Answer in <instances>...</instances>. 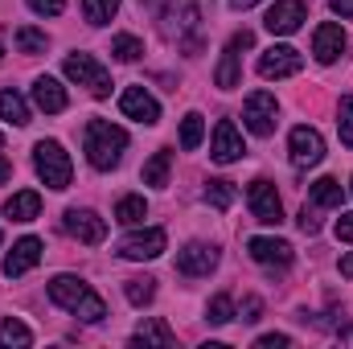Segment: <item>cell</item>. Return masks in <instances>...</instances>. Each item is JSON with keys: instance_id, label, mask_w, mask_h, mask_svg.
Segmentation results:
<instances>
[{"instance_id": "cell-23", "label": "cell", "mask_w": 353, "mask_h": 349, "mask_svg": "<svg viewBox=\"0 0 353 349\" xmlns=\"http://www.w3.org/2000/svg\"><path fill=\"white\" fill-rule=\"evenodd\" d=\"M0 119L25 128V123H29V103H25L17 90H0Z\"/></svg>"}, {"instance_id": "cell-43", "label": "cell", "mask_w": 353, "mask_h": 349, "mask_svg": "<svg viewBox=\"0 0 353 349\" xmlns=\"http://www.w3.org/2000/svg\"><path fill=\"white\" fill-rule=\"evenodd\" d=\"M251 4H259V0H230V8H251Z\"/></svg>"}, {"instance_id": "cell-30", "label": "cell", "mask_w": 353, "mask_h": 349, "mask_svg": "<svg viewBox=\"0 0 353 349\" xmlns=\"http://www.w3.org/2000/svg\"><path fill=\"white\" fill-rule=\"evenodd\" d=\"M111 54H115L119 62H136V58L144 54V41H140V37H132V33H119V37L111 41Z\"/></svg>"}, {"instance_id": "cell-41", "label": "cell", "mask_w": 353, "mask_h": 349, "mask_svg": "<svg viewBox=\"0 0 353 349\" xmlns=\"http://www.w3.org/2000/svg\"><path fill=\"white\" fill-rule=\"evenodd\" d=\"M8 177H12V165H8V161H4V157H0V185H4V181H8Z\"/></svg>"}, {"instance_id": "cell-21", "label": "cell", "mask_w": 353, "mask_h": 349, "mask_svg": "<svg viewBox=\"0 0 353 349\" xmlns=\"http://www.w3.org/2000/svg\"><path fill=\"white\" fill-rule=\"evenodd\" d=\"M132 346H165V349H169V346H176V337H173V329H169L165 321H157V317H152V321H144V325L136 329Z\"/></svg>"}, {"instance_id": "cell-12", "label": "cell", "mask_w": 353, "mask_h": 349, "mask_svg": "<svg viewBox=\"0 0 353 349\" xmlns=\"http://www.w3.org/2000/svg\"><path fill=\"white\" fill-rule=\"evenodd\" d=\"M165 243H169V235L161 230V226H152V230H136V235H128L123 243H119V255L123 259H157L161 251H165Z\"/></svg>"}, {"instance_id": "cell-27", "label": "cell", "mask_w": 353, "mask_h": 349, "mask_svg": "<svg viewBox=\"0 0 353 349\" xmlns=\"http://www.w3.org/2000/svg\"><path fill=\"white\" fill-rule=\"evenodd\" d=\"M123 296H128L136 308H144V304H152V296H157V279H148V275L123 279Z\"/></svg>"}, {"instance_id": "cell-6", "label": "cell", "mask_w": 353, "mask_h": 349, "mask_svg": "<svg viewBox=\"0 0 353 349\" xmlns=\"http://www.w3.org/2000/svg\"><path fill=\"white\" fill-rule=\"evenodd\" d=\"M275 115H279V107H275V94H271V90H255V94L243 103V123H247V132H255V136H271V132H275Z\"/></svg>"}, {"instance_id": "cell-44", "label": "cell", "mask_w": 353, "mask_h": 349, "mask_svg": "<svg viewBox=\"0 0 353 349\" xmlns=\"http://www.w3.org/2000/svg\"><path fill=\"white\" fill-rule=\"evenodd\" d=\"M0 54H4V50H0Z\"/></svg>"}, {"instance_id": "cell-18", "label": "cell", "mask_w": 353, "mask_h": 349, "mask_svg": "<svg viewBox=\"0 0 353 349\" xmlns=\"http://www.w3.org/2000/svg\"><path fill=\"white\" fill-rule=\"evenodd\" d=\"M247 255L255 263H263V267H288L292 263V243H283V239H251Z\"/></svg>"}, {"instance_id": "cell-5", "label": "cell", "mask_w": 353, "mask_h": 349, "mask_svg": "<svg viewBox=\"0 0 353 349\" xmlns=\"http://www.w3.org/2000/svg\"><path fill=\"white\" fill-rule=\"evenodd\" d=\"M247 201H251L255 222H263V226H279L283 222V201H279V193H275V185L267 177H255L247 185Z\"/></svg>"}, {"instance_id": "cell-15", "label": "cell", "mask_w": 353, "mask_h": 349, "mask_svg": "<svg viewBox=\"0 0 353 349\" xmlns=\"http://www.w3.org/2000/svg\"><path fill=\"white\" fill-rule=\"evenodd\" d=\"M243 152H247V148H243V136H239V128H234L230 119H222V123L214 128V144H210V157H214L218 165H234Z\"/></svg>"}, {"instance_id": "cell-20", "label": "cell", "mask_w": 353, "mask_h": 349, "mask_svg": "<svg viewBox=\"0 0 353 349\" xmlns=\"http://www.w3.org/2000/svg\"><path fill=\"white\" fill-rule=\"evenodd\" d=\"M37 214H41V193H33V189H21L4 201V218H12V222H33Z\"/></svg>"}, {"instance_id": "cell-11", "label": "cell", "mask_w": 353, "mask_h": 349, "mask_svg": "<svg viewBox=\"0 0 353 349\" xmlns=\"http://www.w3.org/2000/svg\"><path fill=\"white\" fill-rule=\"evenodd\" d=\"M300 66H304V58L292 46H271L263 58H259V74H263L267 83L271 79H292V74H300Z\"/></svg>"}, {"instance_id": "cell-33", "label": "cell", "mask_w": 353, "mask_h": 349, "mask_svg": "<svg viewBox=\"0 0 353 349\" xmlns=\"http://www.w3.org/2000/svg\"><path fill=\"white\" fill-rule=\"evenodd\" d=\"M205 321L210 325H226V321H234V300L222 292V296H214L210 300V308H205Z\"/></svg>"}, {"instance_id": "cell-39", "label": "cell", "mask_w": 353, "mask_h": 349, "mask_svg": "<svg viewBox=\"0 0 353 349\" xmlns=\"http://www.w3.org/2000/svg\"><path fill=\"white\" fill-rule=\"evenodd\" d=\"M337 239L341 243H353V214H341L337 218Z\"/></svg>"}, {"instance_id": "cell-32", "label": "cell", "mask_w": 353, "mask_h": 349, "mask_svg": "<svg viewBox=\"0 0 353 349\" xmlns=\"http://www.w3.org/2000/svg\"><path fill=\"white\" fill-rule=\"evenodd\" d=\"M205 201H210L214 210H230V201H234V185H230V181H210V185H205Z\"/></svg>"}, {"instance_id": "cell-13", "label": "cell", "mask_w": 353, "mask_h": 349, "mask_svg": "<svg viewBox=\"0 0 353 349\" xmlns=\"http://www.w3.org/2000/svg\"><path fill=\"white\" fill-rule=\"evenodd\" d=\"M119 111H123L128 119H136V123H148V128L161 119V103H157L144 87H128L123 90V94H119Z\"/></svg>"}, {"instance_id": "cell-26", "label": "cell", "mask_w": 353, "mask_h": 349, "mask_svg": "<svg viewBox=\"0 0 353 349\" xmlns=\"http://www.w3.org/2000/svg\"><path fill=\"white\" fill-rule=\"evenodd\" d=\"M33 341V333H29V325H21V321H12V317H4L0 321V349H25Z\"/></svg>"}, {"instance_id": "cell-10", "label": "cell", "mask_w": 353, "mask_h": 349, "mask_svg": "<svg viewBox=\"0 0 353 349\" xmlns=\"http://www.w3.org/2000/svg\"><path fill=\"white\" fill-rule=\"evenodd\" d=\"M288 148H292V165H296V169H312V165H321V157H325V140H321V132L308 128V123H300V128L292 132Z\"/></svg>"}, {"instance_id": "cell-17", "label": "cell", "mask_w": 353, "mask_h": 349, "mask_svg": "<svg viewBox=\"0 0 353 349\" xmlns=\"http://www.w3.org/2000/svg\"><path fill=\"white\" fill-rule=\"evenodd\" d=\"M37 259H41V239H21V243H12V251L4 255V275L8 279H17V275H25L29 267H37Z\"/></svg>"}, {"instance_id": "cell-42", "label": "cell", "mask_w": 353, "mask_h": 349, "mask_svg": "<svg viewBox=\"0 0 353 349\" xmlns=\"http://www.w3.org/2000/svg\"><path fill=\"white\" fill-rule=\"evenodd\" d=\"M341 275H353V251L345 255V259H341Z\"/></svg>"}, {"instance_id": "cell-19", "label": "cell", "mask_w": 353, "mask_h": 349, "mask_svg": "<svg viewBox=\"0 0 353 349\" xmlns=\"http://www.w3.org/2000/svg\"><path fill=\"white\" fill-rule=\"evenodd\" d=\"M33 103H37L46 115H58V111H66V87H62L58 79L41 74V79L33 83Z\"/></svg>"}, {"instance_id": "cell-14", "label": "cell", "mask_w": 353, "mask_h": 349, "mask_svg": "<svg viewBox=\"0 0 353 349\" xmlns=\"http://www.w3.org/2000/svg\"><path fill=\"white\" fill-rule=\"evenodd\" d=\"M341 50H345V29H341L337 21L316 25V33H312V54H316V62L329 66V62L341 58Z\"/></svg>"}, {"instance_id": "cell-16", "label": "cell", "mask_w": 353, "mask_h": 349, "mask_svg": "<svg viewBox=\"0 0 353 349\" xmlns=\"http://www.w3.org/2000/svg\"><path fill=\"white\" fill-rule=\"evenodd\" d=\"M218 267V251L205 243H189L185 251H176V271L181 275H210Z\"/></svg>"}, {"instance_id": "cell-40", "label": "cell", "mask_w": 353, "mask_h": 349, "mask_svg": "<svg viewBox=\"0 0 353 349\" xmlns=\"http://www.w3.org/2000/svg\"><path fill=\"white\" fill-rule=\"evenodd\" d=\"M329 8H333L337 17H353V0H329Z\"/></svg>"}, {"instance_id": "cell-46", "label": "cell", "mask_w": 353, "mask_h": 349, "mask_svg": "<svg viewBox=\"0 0 353 349\" xmlns=\"http://www.w3.org/2000/svg\"><path fill=\"white\" fill-rule=\"evenodd\" d=\"M350 185H353V181H350Z\"/></svg>"}, {"instance_id": "cell-22", "label": "cell", "mask_w": 353, "mask_h": 349, "mask_svg": "<svg viewBox=\"0 0 353 349\" xmlns=\"http://www.w3.org/2000/svg\"><path fill=\"white\" fill-rule=\"evenodd\" d=\"M144 218H148V201H144L140 193L119 197V206H115V222H123V226H140Z\"/></svg>"}, {"instance_id": "cell-8", "label": "cell", "mask_w": 353, "mask_h": 349, "mask_svg": "<svg viewBox=\"0 0 353 349\" xmlns=\"http://www.w3.org/2000/svg\"><path fill=\"white\" fill-rule=\"evenodd\" d=\"M304 21H308V8H304V0H275V4L267 8V17H263L267 33H275V37H288V33H296Z\"/></svg>"}, {"instance_id": "cell-3", "label": "cell", "mask_w": 353, "mask_h": 349, "mask_svg": "<svg viewBox=\"0 0 353 349\" xmlns=\"http://www.w3.org/2000/svg\"><path fill=\"white\" fill-rule=\"evenodd\" d=\"M33 169H37V177H41L50 189H66L70 177H74V165H70V157H66V148H62L58 140H41V144L33 148Z\"/></svg>"}, {"instance_id": "cell-9", "label": "cell", "mask_w": 353, "mask_h": 349, "mask_svg": "<svg viewBox=\"0 0 353 349\" xmlns=\"http://www.w3.org/2000/svg\"><path fill=\"white\" fill-rule=\"evenodd\" d=\"M255 46V33L251 29H243V33H234L230 37V46H226V54H222V62H218V74H214V83L222 90H234L243 83V70H239V50H251Z\"/></svg>"}, {"instance_id": "cell-2", "label": "cell", "mask_w": 353, "mask_h": 349, "mask_svg": "<svg viewBox=\"0 0 353 349\" xmlns=\"http://www.w3.org/2000/svg\"><path fill=\"white\" fill-rule=\"evenodd\" d=\"M83 144H87V161L94 169H115L123 161V148H128V132L107 123V119H90L87 132H83Z\"/></svg>"}, {"instance_id": "cell-4", "label": "cell", "mask_w": 353, "mask_h": 349, "mask_svg": "<svg viewBox=\"0 0 353 349\" xmlns=\"http://www.w3.org/2000/svg\"><path fill=\"white\" fill-rule=\"evenodd\" d=\"M62 70H66V79H70V83L87 87L94 99H107V94H111V74H107V70H103L90 54H70Z\"/></svg>"}, {"instance_id": "cell-29", "label": "cell", "mask_w": 353, "mask_h": 349, "mask_svg": "<svg viewBox=\"0 0 353 349\" xmlns=\"http://www.w3.org/2000/svg\"><path fill=\"white\" fill-rule=\"evenodd\" d=\"M83 12H87L90 25H107L119 12V0H83Z\"/></svg>"}, {"instance_id": "cell-38", "label": "cell", "mask_w": 353, "mask_h": 349, "mask_svg": "<svg viewBox=\"0 0 353 349\" xmlns=\"http://www.w3.org/2000/svg\"><path fill=\"white\" fill-rule=\"evenodd\" d=\"M259 312H263V300H259V296H247V304H243V321H247V325H255V321H259Z\"/></svg>"}, {"instance_id": "cell-35", "label": "cell", "mask_w": 353, "mask_h": 349, "mask_svg": "<svg viewBox=\"0 0 353 349\" xmlns=\"http://www.w3.org/2000/svg\"><path fill=\"white\" fill-rule=\"evenodd\" d=\"M37 17H62V8H66V0H25Z\"/></svg>"}, {"instance_id": "cell-34", "label": "cell", "mask_w": 353, "mask_h": 349, "mask_svg": "<svg viewBox=\"0 0 353 349\" xmlns=\"http://www.w3.org/2000/svg\"><path fill=\"white\" fill-rule=\"evenodd\" d=\"M337 132H341V144L353 148V94L341 99V111H337Z\"/></svg>"}, {"instance_id": "cell-31", "label": "cell", "mask_w": 353, "mask_h": 349, "mask_svg": "<svg viewBox=\"0 0 353 349\" xmlns=\"http://www.w3.org/2000/svg\"><path fill=\"white\" fill-rule=\"evenodd\" d=\"M46 46H50V41H46L41 29H29V25L17 29V50H21V54H46Z\"/></svg>"}, {"instance_id": "cell-24", "label": "cell", "mask_w": 353, "mask_h": 349, "mask_svg": "<svg viewBox=\"0 0 353 349\" xmlns=\"http://www.w3.org/2000/svg\"><path fill=\"white\" fill-rule=\"evenodd\" d=\"M341 197H345L341 181H333V177H321V181H312V206L337 210V206H341Z\"/></svg>"}, {"instance_id": "cell-7", "label": "cell", "mask_w": 353, "mask_h": 349, "mask_svg": "<svg viewBox=\"0 0 353 349\" xmlns=\"http://www.w3.org/2000/svg\"><path fill=\"white\" fill-rule=\"evenodd\" d=\"M62 230H66L70 239L87 243V247H99V243L107 239V222H103L94 210H66V214H62Z\"/></svg>"}, {"instance_id": "cell-36", "label": "cell", "mask_w": 353, "mask_h": 349, "mask_svg": "<svg viewBox=\"0 0 353 349\" xmlns=\"http://www.w3.org/2000/svg\"><path fill=\"white\" fill-rule=\"evenodd\" d=\"M288 346H292V337H288V333H267V337L255 341V349H288Z\"/></svg>"}, {"instance_id": "cell-25", "label": "cell", "mask_w": 353, "mask_h": 349, "mask_svg": "<svg viewBox=\"0 0 353 349\" xmlns=\"http://www.w3.org/2000/svg\"><path fill=\"white\" fill-rule=\"evenodd\" d=\"M169 169H173V152L169 148H161V152H152V161L144 165V185H169Z\"/></svg>"}, {"instance_id": "cell-37", "label": "cell", "mask_w": 353, "mask_h": 349, "mask_svg": "<svg viewBox=\"0 0 353 349\" xmlns=\"http://www.w3.org/2000/svg\"><path fill=\"white\" fill-rule=\"evenodd\" d=\"M296 222H300V230H304V235H316V230H321V218H316V210H308V206L300 210V218H296Z\"/></svg>"}, {"instance_id": "cell-45", "label": "cell", "mask_w": 353, "mask_h": 349, "mask_svg": "<svg viewBox=\"0 0 353 349\" xmlns=\"http://www.w3.org/2000/svg\"><path fill=\"white\" fill-rule=\"evenodd\" d=\"M0 239H4V235H0Z\"/></svg>"}, {"instance_id": "cell-1", "label": "cell", "mask_w": 353, "mask_h": 349, "mask_svg": "<svg viewBox=\"0 0 353 349\" xmlns=\"http://www.w3.org/2000/svg\"><path fill=\"white\" fill-rule=\"evenodd\" d=\"M50 300L58 304V308H66V312H74V317H83V321H103L107 317V304H103V296L83 283L79 275H54L50 279Z\"/></svg>"}, {"instance_id": "cell-28", "label": "cell", "mask_w": 353, "mask_h": 349, "mask_svg": "<svg viewBox=\"0 0 353 349\" xmlns=\"http://www.w3.org/2000/svg\"><path fill=\"white\" fill-rule=\"evenodd\" d=\"M201 136H205V123H201V115H197V111H189V115L181 119V148H185V152H193V148L201 144Z\"/></svg>"}]
</instances>
